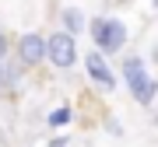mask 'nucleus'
Wrapping results in <instances>:
<instances>
[{
  "mask_svg": "<svg viewBox=\"0 0 158 147\" xmlns=\"http://www.w3.org/2000/svg\"><path fill=\"white\" fill-rule=\"evenodd\" d=\"M119 77H123V88L130 91V98H134L137 105H144V109L155 105V98H158V81L151 77V70H148L144 56L127 53L123 63H119Z\"/></svg>",
  "mask_w": 158,
  "mask_h": 147,
  "instance_id": "f257e3e1",
  "label": "nucleus"
},
{
  "mask_svg": "<svg viewBox=\"0 0 158 147\" xmlns=\"http://www.w3.org/2000/svg\"><path fill=\"white\" fill-rule=\"evenodd\" d=\"M88 35H91V49H98L102 56H119L127 46V25L113 14H95L88 21Z\"/></svg>",
  "mask_w": 158,
  "mask_h": 147,
  "instance_id": "f03ea898",
  "label": "nucleus"
},
{
  "mask_svg": "<svg viewBox=\"0 0 158 147\" xmlns=\"http://www.w3.org/2000/svg\"><path fill=\"white\" fill-rule=\"evenodd\" d=\"M46 63L53 70H74L81 63L77 53V35H70L67 28H56L46 35Z\"/></svg>",
  "mask_w": 158,
  "mask_h": 147,
  "instance_id": "7ed1b4c3",
  "label": "nucleus"
},
{
  "mask_svg": "<svg viewBox=\"0 0 158 147\" xmlns=\"http://www.w3.org/2000/svg\"><path fill=\"white\" fill-rule=\"evenodd\" d=\"M81 63H85V74H88V81L95 84L98 91H116L119 84V74L113 70V63H109V56H102L98 49H91L81 56Z\"/></svg>",
  "mask_w": 158,
  "mask_h": 147,
  "instance_id": "20e7f679",
  "label": "nucleus"
},
{
  "mask_svg": "<svg viewBox=\"0 0 158 147\" xmlns=\"http://www.w3.org/2000/svg\"><path fill=\"white\" fill-rule=\"evenodd\" d=\"M18 63L25 70H35L46 63V35L42 32H25L18 39Z\"/></svg>",
  "mask_w": 158,
  "mask_h": 147,
  "instance_id": "39448f33",
  "label": "nucleus"
},
{
  "mask_svg": "<svg viewBox=\"0 0 158 147\" xmlns=\"http://www.w3.org/2000/svg\"><path fill=\"white\" fill-rule=\"evenodd\" d=\"M60 25H63V28H67L70 35H81V32L88 28V21H85V14H81L77 7H63V11H60Z\"/></svg>",
  "mask_w": 158,
  "mask_h": 147,
  "instance_id": "423d86ee",
  "label": "nucleus"
},
{
  "mask_svg": "<svg viewBox=\"0 0 158 147\" xmlns=\"http://www.w3.org/2000/svg\"><path fill=\"white\" fill-rule=\"evenodd\" d=\"M70 123H74V109L70 105H56L49 116H46V126H49V130H67Z\"/></svg>",
  "mask_w": 158,
  "mask_h": 147,
  "instance_id": "0eeeda50",
  "label": "nucleus"
},
{
  "mask_svg": "<svg viewBox=\"0 0 158 147\" xmlns=\"http://www.w3.org/2000/svg\"><path fill=\"white\" fill-rule=\"evenodd\" d=\"M46 147H74V144H70V137H67V133H56L49 144H46Z\"/></svg>",
  "mask_w": 158,
  "mask_h": 147,
  "instance_id": "6e6552de",
  "label": "nucleus"
},
{
  "mask_svg": "<svg viewBox=\"0 0 158 147\" xmlns=\"http://www.w3.org/2000/svg\"><path fill=\"white\" fill-rule=\"evenodd\" d=\"M7 49H11V39H7V32L0 28V60H7Z\"/></svg>",
  "mask_w": 158,
  "mask_h": 147,
  "instance_id": "1a4fd4ad",
  "label": "nucleus"
},
{
  "mask_svg": "<svg viewBox=\"0 0 158 147\" xmlns=\"http://www.w3.org/2000/svg\"><path fill=\"white\" fill-rule=\"evenodd\" d=\"M106 130H109V133H113V137H123V126H119V123H116V119H106Z\"/></svg>",
  "mask_w": 158,
  "mask_h": 147,
  "instance_id": "9d476101",
  "label": "nucleus"
},
{
  "mask_svg": "<svg viewBox=\"0 0 158 147\" xmlns=\"http://www.w3.org/2000/svg\"><path fill=\"white\" fill-rule=\"evenodd\" d=\"M151 63H155V67H158V42L151 46Z\"/></svg>",
  "mask_w": 158,
  "mask_h": 147,
  "instance_id": "9b49d317",
  "label": "nucleus"
},
{
  "mask_svg": "<svg viewBox=\"0 0 158 147\" xmlns=\"http://www.w3.org/2000/svg\"><path fill=\"white\" fill-rule=\"evenodd\" d=\"M155 11H158V0H155Z\"/></svg>",
  "mask_w": 158,
  "mask_h": 147,
  "instance_id": "f8f14e48",
  "label": "nucleus"
}]
</instances>
